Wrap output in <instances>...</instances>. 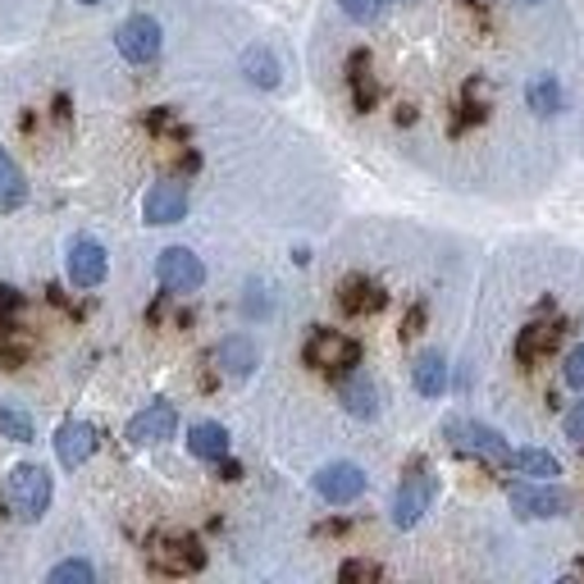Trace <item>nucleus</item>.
I'll use <instances>...</instances> for the list:
<instances>
[{"instance_id":"f257e3e1","label":"nucleus","mask_w":584,"mask_h":584,"mask_svg":"<svg viewBox=\"0 0 584 584\" xmlns=\"http://www.w3.org/2000/svg\"><path fill=\"white\" fill-rule=\"evenodd\" d=\"M50 493H56V485H50V470L37 466V462H23V466H14L5 475V506H10V516L23 521V525H37L46 516Z\"/></svg>"},{"instance_id":"f03ea898","label":"nucleus","mask_w":584,"mask_h":584,"mask_svg":"<svg viewBox=\"0 0 584 584\" xmlns=\"http://www.w3.org/2000/svg\"><path fill=\"white\" fill-rule=\"evenodd\" d=\"M443 439H448L456 452H462V456H475V462H485V466H512V448H506V439L498 434L493 425L452 416V420L443 425Z\"/></svg>"},{"instance_id":"7ed1b4c3","label":"nucleus","mask_w":584,"mask_h":584,"mask_svg":"<svg viewBox=\"0 0 584 584\" xmlns=\"http://www.w3.org/2000/svg\"><path fill=\"white\" fill-rule=\"evenodd\" d=\"M434 493H439V479H434V470H429L425 462L406 466L402 485H397V498H393V525H397V529H412V525H420V521H425V512H429V506H434Z\"/></svg>"},{"instance_id":"20e7f679","label":"nucleus","mask_w":584,"mask_h":584,"mask_svg":"<svg viewBox=\"0 0 584 584\" xmlns=\"http://www.w3.org/2000/svg\"><path fill=\"white\" fill-rule=\"evenodd\" d=\"M301 357H307V366H315V370H357L361 347H357V338H347V334H338V329L320 324V329H311Z\"/></svg>"},{"instance_id":"39448f33","label":"nucleus","mask_w":584,"mask_h":584,"mask_svg":"<svg viewBox=\"0 0 584 584\" xmlns=\"http://www.w3.org/2000/svg\"><path fill=\"white\" fill-rule=\"evenodd\" d=\"M146 557L160 575H192V571L206 567V548H201L192 535H156L146 548Z\"/></svg>"},{"instance_id":"423d86ee","label":"nucleus","mask_w":584,"mask_h":584,"mask_svg":"<svg viewBox=\"0 0 584 584\" xmlns=\"http://www.w3.org/2000/svg\"><path fill=\"white\" fill-rule=\"evenodd\" d=\"M156 278H160V288L165 293H196L201 284H206V265H201V257L192 247H165L160 257H156Z\"/></svg>"},{"instance_id":"0eeeda50","label":"nucleus","mask_w":584,"mask_h":584,"mask_svg":"<svg viewBox=\"0 0 584 584\" xmlns=\"http://www.w3.org/2000/svg\"><path fill=\"white\" fill-rule=\"evenodd\" d=\"M115 46H119V56L129 60V64H151V60L160 56L165 33H160V23L151 19V14H133V19H123V23H119Z\"/></svg>"},{"instance_id":"6e6552de","label":"nucleus","mask_w":584,"mask_h":584,"mask_svg":"<svg viewBox=\"0 0 584 584\" xmlns=\"http://www.w3.org/2000/svg\"><path fill=\"white\" fill-rule=\"evenodd\" d=\"M315 493L334 506H347L366 493V470L357 462H329L315 470Z\"/></svg>"},{"instance_id":"1a4fd4ad","label":"nucleus","mask_w":584,"mask_h":584,"mask_svg":"<svg viewBox=\"0 0 584 584\" xmlns=\"http://www.w3.org/2000/svg\"><path fill=\"white\" fill-rule=\"evenodd\" d=\"M174 429H179V412H174V402H165V397H156L151 406H142V412L129 420V443H138V448H151V443H165V439H174Z\"/></svg>"},{"instance_id":"9d476101","label":"nucleus","mask_w":584,"mask_h":584,"mask_svg":"<svg viewBox=\"0 0 584 584\" xmlns=\"http://www.w3.org/2000/svg\"><path fill=\"white\" fill-rule=\"evenodd\" d=\"M64 265H69L73 288H100L106 284V274H110V257H106V247H100L96 238H73Z\"/></svg>"},{"instance_id":"9b49d317","label":"nucleus","mask_w":584,"mask_h":584,"mask_svg":"<svg viewBox=\"0 0 584 584\" xmlns=\"http://www.w3.org/2000/svg\"><path fill=\"white\" fill-rule=\"evenodd\" d=\"M188 215V188L179 179H160L151 183L142 196V219L146 224H179Z\"/></svg>"},{"instance_id":"f8f14e48","label":"nucleus","mask_w":584,"mask_h":584,"mask_svg":"<svg viewBox=\"0 0 584 584\" xmlns=\"http://www.w3.org/2000/svg\"><path fill=\"white\" fill-rule=\"evenodd\" d=\"M96 443H100L96 425H87V420H69V425L56 429V462H60L64 470H79V466L92 462Z\"/></svg>"},{"instance_id":"ddd939ff","label":"nucleus","mask_w":584,"mask_h":584,"mask_svg":"<svg viewBox=\"0 0 584 584\" xmlns=\"http://www.w3.org/2000/svg\"><path fill=\"white\" fill-rule=\"evenodd\" d=\"M571 498L562 489H548V485H516L512 489V512L525 521H548V516H567Z\"/></svg>"},{"instance_id":"4468645a","label":"nucleus","mask_w":584,"mask_h":584,"mask_svg":"<svg viewBox=\"0 0 584 584\" xmlns=\"http://www.w3.org/2000/svg\"><path fill=\"white\" fill-rule=\"evenodd\" d=\"M384 301H389V293L366 274L343 278V288H338V307L347 315H374V311H384Z\"/></svg>"},{"instance_id":"2eb2a0df","label":"nucleus","mask_w":584,"mask_h":584,"mask_svg":"<svg viewBox=\"0 0 584 584\" xmlns=\"http://www.w3.org/2000/svg\"><path fill=\"white\" fill-rule=\"evenodd\" d=\"M557 343H562V329H557V324H544V320L525 324L521 338H516V361L521 366H535V361L548 357V351H557Z\"/></svg>"},{"instance_id":"dca6fc26","label":"nucleus","mask_w":584,"mask_h":584,"mask_svg":"<svg viewBox=\"0 0 584 584\" xmlns=\"http://www.w3.org/2000/svg\"><path fill=\"white\" fill-rule=\"evenodd\" d=\"M188 452L196 462H224L228 456V429L219 420H196L188 429Z\"/></svg>"},{"instance_id":"f3484780","label":"nucleus","mask_w":584,"mask_h":584,"mask_svg":"<svg viewBox=\"0 0 584 584\" xmlns=\"http://www.w3.org/2000/svg\"><path fill=\"white\" fill-rule=\"evenodd\" d=\"M338 397L347 406V416H357V420H374L379 416V389L370 384L366 374H357V370H351L338 384Z\"/></svg>"},{"instance_id":"a211bd4d","label":"nucleus","mask_w":584,"mask_h":584,"mask_svg":"<svg viewBox=\"0 0 584 584\" xmlns=\"http://www.w3.org/2000/svg\"><path fill=\"white\" fill-rule=\"evenodd\" d=\"M215 361H219V370H224V374H234V379H247L251 370H257L261 351H257V343H251L247 334H234V338H224V343H219Z\"/></svg>"},{"instance_id":"6ab92c4d","label":"nucleus","mask_w":584,"mask_h":584,"mask_svg":"<svg viewBox=\"0 0 584 584\" xmlns=\"http://www.w3.org/2000/svg\"><path fill=\"white\" fill-rule=\"evenodd\" d=\"M23 201H28V179H23V169L14 165L10 151L0 146V215H14Z\"/></svg>"},{"instance_id":"aec40b11","label":"nucleus","mask_w":584,"mask_h":584,"mask_svg":"<svg viewBox=\"0 0 584 584\" xmlns=\"http://www.w3.org/2000/svg\"><path fill=\"white\" fill-rule=\"evenodd\" d=\"M412 384H416L420 397H443L448 393V361L439 357V351H425V357H416Z\"/></svg>"},{"instance_id":"412c9836","label":"nucleus","mask_w":584,"mask_h":584,"mask_svg":"<svg viewBox=\"0 0 584 584\" xmlns=\"http://www.w3.org/2000/svg\"><path fill=\"white\" fill-rule=\"evenodd\" d=\"M525 100H529V110L548 119V115L562 110V87H557L552 73H535V79H529V87H525Z\"/></svg>"},{"instance_id":"4be33fe9","label":"nucleus","mask_w":584,"mask_h":584,"mask_svg":"<svg viewBox=\"0 0 584 584\" xmlns=\"http://www.w3.org/2000/svg\"><path fill=\"white\" fill-rule=\"evenodd\" d=\"M0 439H10V443H33V439H37V420L23 412V406L0 402Z\"/></svg>"},{"instance_id":"5701e85b","label":"nucleus","mask_w":584,"mask_h":584,"mask_svg":"<svg viewBox=\"0 0 584 584\" xmlns=\"http://www.w3.org/2000/svg\"><path fill=\"white\" fill-rule=\"evenodd\" d=\"M512 466L521 470V475H535V479H552V475H562V462H557L552 452H544V448H512Z\"/></svg>"},{"instance_id":"b1692460","label":"nucleus","mask_w":584,"mask_h":584,"mask_svg":"<svg viewBox=\"0 0 584 584\" xmlns=\"http://www.w3.org/2000/svg\"><path fill=\"white\" fill-rule=\"evenodd\" d=\"M347 83H351V96H357V110H374V83H370V56H366V50L351 56Z\"/></svg>"},{"instance_id":"393cba45","label":"nucleus","mask_w":584,"mask_h":584,"mask_svg":"<svg viewBox=\"0 0 584 584\" xmlns=\"http://www.w3.org/2000/svg\"><path fill=\"white\" fill-rule=\"evenodd\" d=\"M242 73H247V79L257 83V87H278V60L270 56V50H261V46L242 56Z\"/></svg>"},{"instance_id":"a878e982","label":"nucleus","mask_w":584,"mask_h":584,"mask_svg":"<svg viewBox=\"0 0 584 584\" xmlns=\"http://www.w3.org/2000/svg\"><path fill=\"white\" fill-rule=\"evenodd\" d=\"M46 580H50V584H92V580H96V567H92V562H79V557H73V562L50 567Z\"/></svg>"},{"instance_id":"bb28decb","label":"nucleus","mask_w":584,"mask_h":584,"mask_svg":"<svg viewBox=\"0 0 584 584\" xmlns=\"http://www.w3.org/2000/svg\"><path fill=\"white\" fill-rule=\"evenodd\" d=\"M343 5V14L347 19H357V23H374L379 19V10H384V0H338Z\"/></svg>"},{"instance_id":"cd10ccee","label":"nucleus","mask_w":584,"mask_h":584,"mask_svg":"<svg viewBox=\"0 0 584 584\" xmlns=\"http://www.w3.org/2000/svg\"><path fill=\"white\" fill-rule=\"evenodd\" d=\"M379 575H384V567H379V562H361V557H357V562H343L338 567V580H379Z\"/></svg>"},{"instance_id":"c85d7f7f","label":"nucleus","mask_w":584,"mask_h":584,"mask_svg":"<svg viewBox=\"0 0 584 584\" xmlns=\"http://www.w3.org/2000/svg\"><path fill=\"white\" fill-rule=\"evenodd\" d=\"M19 307H23V297H19L10 284H0V329H5V324H14Z\"/></svg>"},{"instance_id":"c756f323","label":"nucleus","mask_w":584,"mask_h":584,"mask_svg":"<svg viewBox=\"0 0 584 584\" xmlns=\"http://www.w3.org/2000/svg\"><path fill=\"white\" fill-rule=\"evenodd\" d=\"M567 439L584 448V402H575L571 412H567Z\"/></svg>"},{"instance_id":"7c9ffc66","label":"nucleus","mask_w":584,"mask_h":584,"mask_svg":"<svg viewBox=\"0 0 584 584\" xmlns=\"http://www.w3.org/2000/svg\"><path fill=\"white\" fill-rule=\"evenodd\" d=\"M567 384L571 389H584V343L567 357Z\"/></svg>"},{"instance_id":"2f4dec72","label":"nucleus","mask_w":584,"mask_h":584,"mask_svg":"<svg viewBox=\"0 0 584 584\" xmlns=\"http://www.w3.org/2000/svg\"><path fill=\"white\" fill-rule=\"evenodd\" d=\"M521 5H539V0H521Z\"/></svg>"},{"instance_id":"473e14b6","label":"nucleus","mask_w":584,"mask_h":584,"mask_svg":"<svg viewBox=\"0 0 584 584\" xmlns=\"http://www.w3.org/2000/svg\"><path fill=\"white\" fill-rule=\"evenodd\" d=\"M83 5H100V0H83Z\"/></svg>"},{"instance_id":"72a5a7b5","label":"nucleus","mask_w":584,"mask_h":584,"mask_svg":"<svg viewBox=\"0 0 584 584\" xmlns=\"http://www.w3.org/2000/svg\"><path fill=\"white\" fill-rule=\"evenodd\" d=\"M384 5H389V0H384Z\"/></svg>"}]
</instances>
